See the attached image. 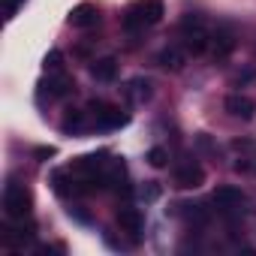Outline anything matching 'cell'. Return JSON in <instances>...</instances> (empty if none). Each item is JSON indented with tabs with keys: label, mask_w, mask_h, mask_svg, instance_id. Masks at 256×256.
Listing matches in <instances>:
<instances>
[{
	"label": "cell",
	"mask_w": 256,
	"mask_h": 256,
	"mask_svg": "<svg viewBox=\"0 0 256 256\" xmlns=\"http://www.w3.org/2000/svg\"><path fill=\"white\" fill-rule=\"evenodd\" d=\"M181 36H184V46L190 54H205L208 46H211V34H208V24L202 16L190 12L181 18Z\"/></svg>",
	"instance_id": "1"
},
{
	"label": "cell",
	"mask_w": 256,
	"mask_h": 256,
	"mask_svg": "<svg viewBox=\"0 0 256 256\" xmlns=\"http://www.w3.org/2000/svg\"><path fill=\"white\" fill-rule=\"evenodd\" d=\"M4 214L16 223H24L30 217V193L24 184L18 181H10L6 190H4Z\"/></svg>",
	"instance_id": "2"
},
{
	"label": "cell",
	"mask_w": 256,
	"mask_h": 256,
	"mask_svg": "<svg viewBox=\"0 0 256 256\" xmlns=\"http://www.w3.org/2000/svg\"><path fill=\"white\" fill-rule=\"evenodd\" d=\"M163 0H139V4L130 6V12L124 16V28L126 30H139L145 24H157L163 18Z\"/></svg>",
	"instance_id": "3"
},
{
	"label": "cell",
	"mask_w": 256,
	"mask_h": 256,
	"mask_svg": "<svg viewBox=\"0 0 256 256\" xmlns=\"http://www.w3.org/2000/svg\"><path fill=\"white\" fill-rule=\"evenodd\" d=\"M202 184H205V169H202L199 163L187 160V163H181V166L175 169V187H181V190H196V187H202Z\"/></svg>",
	"instance_id": "4"
},
{
	"label": "cell",
	"mask_w": 256,
	"mask_h": 256,
	"mask_svg": "<svg viewBox=\"0 0 256 256\" xmlns=\"http://www.w3.org/2000/svg\"><path fill=\"white\" fill-rule=\"evenodd\" d=\"M118 226H120V232H126L130 238H139L142 229H145V214H142L139 208L124 205V208L118 211Z\"/></svg>",
	"instance_id": "5"
},
{
	"label": "cell",
	"mask_w": 256,
	"mask_h": 256,
	"mask_svg": "<svg viewBox=\"0 0 256 256\" xmlns=\"http://www.w3.org/2000/svg\"><path fill=\"white\" fill-rule=\"evenodd\" d=\"M211 202H214L220 211H235V208H241V205H244V193H241L238 187H232V184H223V187H217V190H214Z\"/></svg>",
	"instance_id": "6"
},
{
	"label": "cell",
	"mask_w": 256,
	"mask_h": 256,
	"mask_svg": "<svg viewBox=\"0 0 256 256\" xmlns=\"http://www.w3.org/2000/svg\"><path fill=\"white\" fill-rule=\"evenodd\" d=\"M223 108H226L232 118H241V120H250V118L256 114V102H253L250 96H241V94H229L226 102H223Z\"/></svg>",
	"instance_id": "7"
},
{
	"label": "cell",
	"mask_w": 256,
	"mask_h": 256,
	"mask_svg": "<svg viewBox=\"0 0 256 256\" xmlns=\"http://www.w3.org/2000/svg\"><path fill=\"white\" fill-rule=\"evenodd\" d=\"M232 48H235V36H232V30L220 28L217 34H211V46H208V52H211V58H214V60L229 58V54H232Z\"/></svg>",
	"instance_id": "8"
},
{
	"label": "cell",
	"mask_w": 256,
	"mask_h": 256,
	"mask_svg": "<svg viewBox=\"0 0 256 256\" xmlns=\"http://www.w3.org/2000/svg\"><path fill=\"white\" fill-rule=\"evenodd\" d=\"M4 247H12V250H22L24 244L34 241V226H4V235H0Z\"/></svg>",
	"instance_id": "9"
},
{
	"label": "cell",
	"mask_w": 256,
	"mask_h": 256,
	"mask_svg": "<svg viewBox=\"0 0 256 256\" xmlns=\"http://www.w3.org/2000/svg\"><path fill=\"white\" fill-rule=\"evenodd\" d=\"M42 88H46L48 100H60V96H66V94L76 90V82L70 76H64V72H52L48 82H42Z\"/></svg>",
	"instance_id": "10"
},
{
	"label": "cell",
	"mask_w": 256,
	"mask_h": 256,
	"mask_svg": "<svg viewBox=\"0 0 256 256\" xmlns=\"http://www.w3.org/2000/svg\"><path fill=\"white\" fill-rule=\"evenodd\" d=\"M100 22V10L94 4H78L72 12H70V24L72 28H94Z\"/></svg>",
	"instance_id": "11"
},
{
	"label": "cell",
	"mask_w": 256,
	"mask_h": 256,
	"mask_svg": "<svg viewBox=\"0 0 256 256\" xmlns=\"http://www.w3.org/2000/svg\"><path fill=\"white\" fill-rule=\"evenodd\" d=\"M126 120H130V114L120 112V108H114V106H106V108L96 114V124L106 126V130H118V126H124Z\"/></svg>",
	"instance_id": "12"
},
{
	"label": "cell",
	"mask_w": 256,
	"mask_h": 256,
	"mask_svg": "<svg viewBox=\"0 0 256 256\" xmlns=\"http://www.w3.org/2000/svg\"><path fill=\"white\" fill-rule=\"evenodd\" d=\"M90 76L96 82H114L118 78V60L114 58H100L90 64Z\"/></svg>",
	"instance_id": "13"
},
{
	"label": "cell",
	"mask_w": 256,
	"mask_h": 256,
	"mask_svg": "<svg viewBox=\"0 0 256 256\" xmlns=\"http://www.w3.org/2000/svg\"><path fill=\"white\" fill-rule=\"evenodd\" d=\"M157 64H160L163 70L178 72V70L184 66V52H181V48H175V46H169V48H163V52L157 54Z\"/></svg>",
	"instance_id": "14"
},
{
	"label": "cell",
	"mask_w": 256,
	"mask_h": 256,
	"mask_svg": "<svg viewBox=\"0 0 256 256\" xmlns=\"http://www.w3.org/2000/svg\"><path fill=\"white\" fill-rule=\"evenodd\" d=\"M126 96L136 100V102L148 100V96H151V82H148V78H133L130 84H126Z\"/></svg>",
	"instance_id": "15"
},
{
	"label": "cell",
	"mask_w": 256,
	"mask_h": 256,
	"mask_svg": "<svg viewBox=\"0 0 256 256\" xmlns=\"http://www.w3.org/2000/svg\"><path fill=\"white\" fill-rule=\"evenodd\" d=\"M60 130H64V133H72V136H78V133L84 130V114H82V112H70V114L60 120Z\"/></svg>",
	"instance_id": "16"
},
{
	"label": "cell",
	"mask_w": 256,
	"mask_h": 256,
	"mask_svg": "<svg viewBox=\"0 0 256 256\" xmlns=\"http://www.w3.org/2000/svg\"><path fill=\"white\" fill-rule=\"evenodd\" d=\"M42 66H46V72H60V70H64V54H60L58 48H52V52L46 54Z\"/></svg>",
	"instance_id": "17"
},
{
	"label": "cell",
	"mask_w": 256,
	"mask_h": 256,
	"mask_svg": "<svg viewBox=\"0 0 256 256\" xmlns=\"http://www.w3.org/2000/svg\"><path fill=\"white\" fill-rule=\"evenodd\" d=\"M145 160H148V163H151V166H154V169H163V166H166V163H169V154H166V151H163V148H151V151H148V157H145Z\"/></svg>",
	"instance_id": "18"
},
{
	"label": "cell",
	"mask_w": 256,
	"mask_h": 256,
	"mask_svg": "<svg viewBox=\"0 0 256 256\" xmlns=\"http://www.w3.org/2000/svg\"><path fill=\"white\" fill-rule=\"evenodd\" d=\"M139 196H142L145 202H154V199H160V184H157V181H148V184L139 190Z\"/></svg>",
	"instance_id": "19"
},
{
	"label": "cell",
	"mask_w": 256,
	"mask_h": 256,
	"mask_svg": "<svg viewBox=\"0 0 256 256\" xmlns=\"http://www.w3.org/2000/svg\"><path fill=\"white\" fill-rule=\"evenodd\" d=\"M22 4H24V0H4V12H6V18H12V16L18 12Z\"/></svg>",
	"instance_id": "20"
},
{
	"label": "cell",
	"mask_w": 256,
	"mask_h": 256,
	"mask_svg": "<svg viewBox=\"0 0 256 256\" xmlns=\"http://www.w3.org/2000/svg\"><path fill=\"white\" fill-rule=\"evenodd\" d=\"M36 157L46 160V157H54V148H36Z\"/></svg>",
	"instance_id": "21"
}]
</instances>
